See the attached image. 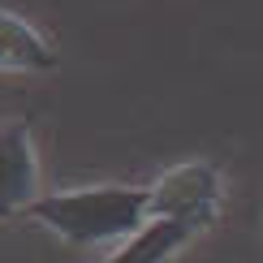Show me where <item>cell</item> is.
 Masks as SVG:
<instances>
[{"mask_svg":"<svg viewBox=\"0 0 263 263\" xmlns=\"http://www.w3.org/2000/svg\"><path fill=\"white\" fill-rule=\"evenodd\" d=\"M43 168L35 134L26 121H5L0 125V220L30 212L43 199Z\"/></svg>","mask_w":263,"mask_h":263,"instance_id":"obj_3","label":"cell"},{"mask_svg":"<svg viewBox=\"0 0 263 263\" xmlns=\"http://www.w3.org/2000/svg\"><path fill=\"white\" fill-rule=\"evenodd\" d=\"M194 237H199V233H194V229H185V224L151 220V224H142L134 237H125V242L117 246L104 263H173L185 246L194 242Z\"/></svg>","mask_w":263,"mask_h":263,"instance_id":"obj_5","label":"cell"},{"mask_svg":"<svg viewBox=\"0 0 263 263\" xmlns=\"http://www.w3.org/2000/svg\"><path fill=\"white\" fill-rule=\"evenodd\" d=\"M57 69V48L39 26L0 5V73H48Z\"/></svg>","mask_w":263,"mask_h":263,"instance_id":"obj_4","label":"cell"},{"mask_svg":"<svg viewBox=\"0 0 263 263\" xmlns=\"http://www.w3.org/2000/svg\"><path fill=\"white\" fill-rule=\"evenodd\" d=\"M26 216L69 246H121L142 224H151L147 185H121V181L43 194Z\"/></svg>","mask_w":263,"mask_h":263,"instance_id":"obj_1","label":"cell"},{"mask_svg":"<svg viewBox=\"0 0 263 263\" xmlns=\"http://www.w3.org/2000/svg\"><path fill=\"white\" fill-rule=\"evenodd\" d=\"M220 203H224V177L207 160H181L156 173L147 185L151 220H173L194 233H207L220 220Z\"/></svg>","mask_w":263,"mask_h":263,"instance_id":"obj_2","label":"cell"}]
</instances>
